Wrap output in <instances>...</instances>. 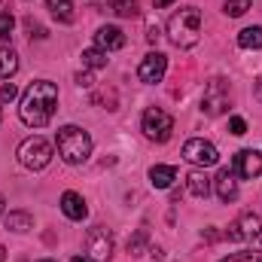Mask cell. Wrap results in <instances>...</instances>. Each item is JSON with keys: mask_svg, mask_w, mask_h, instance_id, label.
Here are the masks:
<instances>
[{"mask_svg": "<svg viewBox=\"0 0 262 262\" xmlns=\"http://www.w3.org/2000/svg\"><path fill=\"white\" fill-rule=\"evenodd\" d=\"M107 52L104 49H98V46H92V49H85L82 52V64L89 67V70H101V67H107Z\"/></svg>", "mask_w": 262, "mask_h": 262, "instance_id": "obj_22", "label": "cell"}, {"mask_svg": "<svg viewBox=\"0 0 262 262\" xmlns=\"http://www.w3.org/2000/svg\"><path fill=\"white\" fill-rule=\"evenodd\" d=\"M95 46L104 49V52H116V49L125 46V34H122L116 25H104V28H98V34H95Z\"/></svg>", "mask_w": 262, "mask_h": 262, "instance_id": "obj_13", "label": "cell"}, {"mask_svg": "<svg viewBox=\"0 0 262 262\" xmlns=\"http://www.w3.org/2000/svg\"><path fill=\"white\" fill-rule=\"evenodd\" d=\"M168 40L180 49H192L201 40V12L195 6H183L168 18Z\"/></svg>", "mask_w": 262, "mask_h": 262, "instance_id": "obj_2", "label": "cell"}, {"mask_svg": "<svg viewBox=\"0 0 262 262\" xmlns=\"http://www.w3.org/2000/svg\"><path fill=\"white\" fill-rule=\"evenodd\" d=\"M238 46L241 49H262V28L259 25L238 31Z\"/></svg>", "mask_w": 262, "mask_h": 262, "instance_id": "obj_20", "label": "cell"}, {"mask_svg": "<svg viewBox=\"0 0 262 262\" xmlns=\"http://www.w3.org/2000/svg\"><path fill=\"white\" fill-rule=\"evenodd\" d=\"M201 110L207 116H220L229 110V82L223 76H213L207 85H204V95H201Z\"/></svg>", "mask_w": 262, "mask_h": 262, "instance_id": "obj_6", "label": "cell"}, {"mask_svg": "<svg viewBox=\"0 0 262 262\" xmlns=\"http://www.w3.org/2000/svg\"><path fill=\"white\" fill-rule=\"evenodd\" d=\"M259 235H262V220H259V213H253V210L241 213V216L226 229V238H229V241H256Z\"/></svg>", "mask_w": 262, "mask_h": 262, "instance_id": "obj_9", "label": "cell"}, {"mask_svg": "<svg viewBox=\"0 0 262 262\" xmlns=\"http://www.w3.org/2000/svg\"><path fill=\"white\" fill-rule=\"evenodd\" d=\"M37 262H58V259H37Z\"/></svg>", "mask_w": 262, "mask_h": 262, "instance_id": "obj_34", "label": "cell"}, {"mask_svg": "<svg viewBox=\"0 0 262 262\" xmlns=\"http://www.w3.org/2000/svg\"><path fill=\"white\" fill-rule=\"evenodd\" d=\"M247 9H250V0H226V3H223V12H226L229 18H241Z\"/></svg>", "mask_w": 262, "mask_h": 262, "instance_id": "obj_23", "label": "cell"}, {"mask_svg": "<svg viewBox=\"0 0 262 262\" xmlns=\"http://www.w3.org/2000/svg\"><path fill=\"white\" fill-rule=\"evenodd\" d=\"M6 229L25 235V232L34 229V216H31L28 210H9V213H6Z\"/></svg>", "mask_w": 262, "mask_h": 262, "instance_id": "obj_18", "label": "cell"}, {"mask_svg": "<svg viewBox=\"0 0 262 262\" xmlns=\"http://www.w3.org/2000/svg\"><path fill=\"white\" fill-rule=\"evenodd\" d=\"M183 159H186L189 165H195V168H210V165L220 162V152H216V146H213L210 140L192 137V140L183 143Z\"/></svg>", "mask_w": 262, "mask_h": 262, "instance_id": "obj_8", "label": "cell"}, {"mask_svg": "<svg viewBox=\"0 0 262 262\" xmlns=\"http://www.w3.org/2000/svg\"><path fill=\"white\" fill-rule=\"evenodd\" d=\"M12 28H15V18H12L9 12H0V40H3V43L12 37Z\"/></svg>", "mask_w": 262, "mask_h": 262, "instance_id": "obj_25", "label": "cell"}, {"mask_svg": "<svg viewBox=\"0 0 262 262\" xmlns=\"http://www.w3.org/2000/svg\"><path fill=\"white\" fill-rule=\"evenodd\" d=\"M143 244H146V232L140 229V232L128 241V253H131V256H143Z\"/></svg>", "mask_w": 262, "mask_h": 262, "instance_id": "obj_26", "label": "cell"}, {"mask_svg": "<svg viewBox=\"0 0 262 262\" xmlns=\"http://www.w3.org/2000/svg\"><path fill=\"white\" fill-rule=\"evenodd\" d=\"M70 262H95V259H89V256L82 253V256H73V259H70Z\"/></svg>", "mask_w": 262, "mask_h": 262, "instance_id": "obj_32", "label": "cell"}, {"mask_svg": "<svg viewBox=\"0 0 262 262\" xmlns=\"http://www.w3.org/2000/svg\"><path fill=\"white\" fill-rule=\"evenodd\" d=\"M55 107H58V85L49 82V79H34V82L25 89V95H21L18 116H21L25 125L43 128V125H49Z\"/></svg>", "mask_w": 262, "mask_h": 262, "instance_id": "obj_1", "label": "cell"}, {"mask_svg": "<svg viewBox=\"0 0 262 262\" xmlns=\"http://www.w3.org/2000/svg\"><path fill=\"white\" fill-rule=\"evenodd\" d=\"M18 73V55L12 49H0V79H12Z\"/></svg>", "mask_w": 262, "mask_h": 262, "instance_id": "obj_21", "label": "cell"}, {"mask_svg": "<svg viewBox=\"0 0 262 262\" xmlns=\"http://www.w3.org/2000/svg\"><path fill=\"white\" fill-rule=\"evenodd\" d=\"M220 262H262V253L256 250H241V253H232V256H226V259Z\"/></svg>", "mask_w": 262, "mask_h": 262, "instance_id": "obj_24", "label": "cell"}, {"mask_svg": "<svg viewBox=\"0 0 262 262\" xmlns=\"http://www.w3.org/2000/svg\"><path fill=\"white\" fill-rule=\"evenodd\" d=\"M256 98H259V104H262V76L256 79Z\"/></svg>", "mask_w": 262, "mask_h": 262, "instance_id": "obj_31", "label": "cell"}, {"mask_svg": "<svg viewBox=\"0 0 262 262\" xmlns=\"http://www.w3.org/2000/svg\"><path fill=\"white\" fill-rule=\"evenodd\" d=\"M15 95H18L15 82H3V89H0V101H3V104H9V101H12Z\"/></svg>", "mask_w": 262, "mask_h": 262, "instance_id": "obj_27", "label": "cell"}, {"mask_svg": "<svg viewBox=\"0 0 262 262\" xmlns=\"http://www.w3.org/2000/svg\"><path fill=\"white\" fill-rule=\"evenodd\" d=\"M186 189H189V195H195V198H207L210 195V177L204 171H189L186 174Z\"/></svg>", "mask_w": 262, "mask_h": 262, "instance_id": "obj_17", "label": "cell"}, {"mask_svg": "<svg viewBox=\"0 0 262 262\" xmlns=\"http://www.w3.org/2000/svg\"><path fill=\"white\" fill-rule=\"evenodd\" d=\"M61 213H64L67 220H73V223H82L89 216L85 198L79 195V192H73V189H67L64 195H61Z\"/></svg>", "mask_w": 262, "mask_h": 262, "instance_id": "obj_14", "label": "cell"}, {"mask_svg": "<svg viewBox=\"0 0 262 262\" xmlns=\"http://www.w3.org/2000/svg\"><path fill=\"white\" fill-rule=\"evenodd\" d=\"M140 131H143L146 140H152V143H168L171 134H174V119H171V113H165L162 107H149V110H143Z\"/></svg>", "mask_w": 262, "mask_h": 262, "instance_id": "obj_5", "label": "cell"}, {"mask_svg": "<svg viewBox=\"0 0 262 262\" xmlns=\"http://www.w3.org/2000/svg\"><path fill=\"white\" fill-rule=\"evenodd\" d=\"M76 85H79V89H92V85H95L92 73H76Z\"/></svg>", "mask_w": 262, "mask_h": 262, "instance_id": "obj_29", "label": "cell"}, {"mask_svg": "<svg viewBox=\"0 0 262 262\" xmlns=\"http://www.w3.org/2000/svg\"><path fill=\"white\" fill-rule=\"evenodd\" d=\"M152 3H156V9H165V6H171L174 0H152Z\"/></svg>", "mask_w": 262, "mask_h": 262, "instance_id": "obj_30", "label": "cell"}, {"mask_svg": "<svg viewBox=\"0 0 262 262\" xmlns=\"http://www.w3.org/2000/svg\"><path fill=\"white\" fill-rule=\"evenodd\" d=\"M85 256L95 262H110V256H113V235L104 226H92L85 232Z\"/></svg>", "mask_w": 262, "mask_h": 262, "instance_id": "obj_7", "label": "cell"}, {"mask_svg": "<svg viewBox=\"0 0 262 262\" xmlns=\"http://www.w3.org/2000/svg\"><path fill=\"white\" fill-rule=\"evenodd\" d=\"M55 149H58V156L64 159L67 165H82L92 156V137H89V131L79 128V125H64L55 134Z\"/></svg>", "mask_w": 262, "mask_h": 262, "instance_id": "obj_3", "label": "cell"}, {"mask_svg": "<svg viewBox=\"0 0 262 262\" xmlns=\"http://www.w3.org/2000/svg\"><path fill=\"white\" fill-rule=\"evenodd\" d=\"M174 180H177V168L174 165H152L149 168V183L156 189H171Z\"/></svg>", "mask_w": 262, "mask_h": 262, "instance_id": "obj_15", "label": "cell"}, {"mask_svg": "<svg viewBox=\"0 0 262 262\" xmlns=\"http://www.w3.org/2000/svg\"><path fill=\"white\" fill-rule=\"evenodd\" d=\"M3 207H6V198L0 195V213H3Z\"/></svg>", "mask_w": 262, "mask_h": 262, "instance_id": "obj_33", "label": "cell"}, {"mask_svg": "<svg viewBox=\"0 0 262 262\" xmlns=\"http://www.w3.org/2000/svg\"><path fill=\"white\" fill-rule=\"evenodd\" d=\"M229 131L241 137V134H247V122H244L241 116H232V119H229Z\"/></svg>", "mask_w": 262, "mask_h": 262, "instance_id": "obj_28", "label": "cell"}, {"mask_svg": "<svg viewBox=\"0 0 262 262\" xmlns=\"http://www.w3.org/2000/svg\"><path fill=\"white\" fill-rule=\"evenodd\" d=\"M232 171L238 177H244V180H256L262 174V152L259 149H241V152H235Z\"/></svg>", "mask_w": 262, "mask_h": 262, "instance_id": "obj_10", "label": "cell"}, {"mask_svg": "<svg viewBox=\"0 0 262 262\" xmlns=\"http://www.w3.org/2000/svg\"><path fill=\"white\" fill-rule=\"evenodd\" d=\"M98 6H101V12H113V15H122V18H134L140 12L137 0H101Z\"/></svg>", "mask_w": 262, "mask_h": 262, "instance_id": "obj_16", "label": "cell"}, {"mask_svg": "<svg viewBox=\"0 0 262 262\" xmlns=\"http://www.w3.org/2000/svg\"><path fill=\"white\" fill-rule=\"evenodd\" d=\"M46 6H49L52 18L61 21V25H70V21L76 18V12H73V0H46Z\"/></svg>", "mask_w": 262, "mask_h": 262, "instance_id": "obj_19", "label": "cell"}, {"mask_svg": "<svg viewBox=\"0 0 262 262\" xmlns=\"http://www.w3.org/2000/svg\"><path fill=\"white\" fill-rule=\"evenodd\" d=\"M213 192H216L220 201L232 204V201L238 198V174H235L232 168H223V171L213 177Z\"/></svg>", "mask_w": 262, "mask_h": 262, "instance_id": "obj_12", "label": "cell"}, {"mask_svg": "<svg viewBox=\"0 0 262 262\" xmlns=\"http://www.w3.org/2000/svg\"><path fill=\"white\" fill-rule=\"evenodd\" d=\"M165 70H168V58H165L162 52H149V55L137 64V79L146 82V85H156V82H162Z\"/></svg>", "mask_w": 262, "mask_h": 262, "instance_id": "obj_11", "label": "cell"}, {"mask_svg": "<svg viewBox=\"0 0 262 262\" xmlns=\"http://www.w3.org/2000/svg\"><path fill=\"white\" fill-rule=\"evenodd\" d=\"M18 165L21 168H28V171H43L49 162H52V143L46 140V137H40V134H34V137H28V140H21L18 143Z\"/></svg>", "mask_w": 262, "mask_h": 262, "instance_id": "obj_4", "label": "cell"}]
</instances>
